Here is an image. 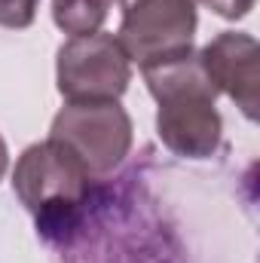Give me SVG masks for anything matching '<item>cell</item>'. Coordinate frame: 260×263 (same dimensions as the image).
<instances>
[{"mask_svg":"<svg viewBox=\"0 0 260 263\" xmlns=\"http://www.w3.org/2000/svg\"><path fill=\"white\" fill-rule=\"evenodd\" d=\"M156 101V135L184 159H208L224 138V120L217 110V89L208 83L199 55L141 70Z\"/></svg>","mask_w":260,"mask_h":263,"instance_id":"6da1fadb","label":"cell"},{"mask_svg":"<svg viewBox=\"0 0 260 263\" xmlns=\"http://www.w3.org/2000/svg\"><path fill=\"white\" fill-rule=\"evenodd\" d=\"M92 181L95 178L80 156L55 138L25 147L12 168V190L34 214L40 230H52L70 220L80 205H86Z\"/></svg>","mask_w":260,"mask_h":263,"instance_id":"7a4b0ae2","label":"cell"},{"mask_svg":"<svg viewBox=\"0 0 260 263\" xmlns=\"http://www.w3.org/2000/svg\"><path fill=\"white\" fill-rule=\"evenodd\" d=\"M117 40L129 62L147 70L193 55L199 12L196 0H123Z\"/></svg>","mask_w":260,"mask_h":263,"instance_id":"3957f363","label":"cell"},{"mask_svg":"<svg viewBox=\"0 0 260 263\" xmlns=\"http://www.w3.org/2000/svg\"><path fill=\"white\" fill-rule=\"evenodd\" d=\"M132 83V62L117 34L70 37L55 55V86L67 104L120 101Z\"/></svg>","mask_w":260,"mask_h":263,"instance_id":"277c9868","label":"cell"},{"mask_svg":"<svg viewBox=\"0 0 260 263\" xmlns=\"http://www.w3.org/2000/svg\"><path fill=\"white\" fill-rule=\"evenodd\" d=\"M49 138L67 144L92 178H107L132 150V117L120 101H77L55 114Z\"/></svg>","mask_w":260,"mask_h":263,"instance_id":"5b68a950","label":"cell"},{"mask_svg":"<svg viewBox=\"0 0 260 263\" xmlns=\"http://www.w3.org/2000/svg\"><path fill=\"white\" fill-rule=\"evenodd\" d=\"M257 40L242 31H224L199 52V65L205 70L208 83L217 92H224L230 101H236V107L251 123L257 120Z\"/></svg>","mask_w":260,"mask_h":263,"instance_id":"8992f818","label":"cell"},{"mask_svg":"<svg viewBox=\"0 0 260 263\" xmlns=\"http://www.w3.org/2000/svg\"><path fill=\"white\" fill-rule=\"evenodd\" d=\"M117 0H52V22L67 37L98 34Z\"/></svg>","mask_w":260,"mask_h":263,"instance_id":"52a82bcc","label":"cell"},{"mask_svg":"<svg viewBox=\"0 0 260 263\" xmlns=\"http://www.w3.org/2000/svg\"><path fill=\"white\" fill-rule=\"evenodd\" d=\"M40 0H0V28L25 31L34 25Z\"/></svg>","mask_w":260,"mask_h":263,"instance_id":"ba28073f","label":"cell"},{"mask_svg":"<svg viewBox=\"0 0 260 263\" xmlns=\"http://www.w3.org/2000/svg\"><path fill=\"white\" fill-rule=\"evenodd\" d=\"M214 15L227 18V22H239L254 9V0H202Z\"/></svg>","mask_w":260,"mask_h":263,"instance_id":"9c48e42d","label":"cell"},{"mask_svg":"<svg viewBox=\"0 0 260 263\" xmlns=\"http://www.w3.org/2000/svg\"><path fill=\"white\" fill-rule=\"evenodd\" d=\"M6 168H9V150H6V141H3V135H0V181H3V175H6Z\"/></svg>","mask_w":260,"mask_h":263,"instance_id":"30bf717a","label":"cell"}]
</instances>
